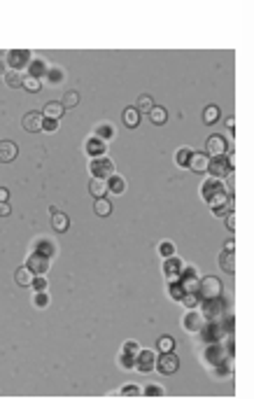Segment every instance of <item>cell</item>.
<instances>
[{
    "label": "cell",
    "instance_id": "cell-46",
    "mask_svg": "<svg viewBox=\"0 0 254 399\" xmlns=\"http://www.w3.org/2000/svg\"><path fill=\"white\" fill-rule=\"evenodd\" d=\"M38 252L40 254H45V257H51V252H54V248L47 243V241H42V243L38 245Z\"/></svg>",
    "mask_w": 254,
    "mask_h": 399
},
{
    "label": "cell",
    "instance_id": "cell-47",
    "mask_svg": "<svg viewBox=\"0 0 254 399\" xmlns=\"http://www.w3.org/2000/svg\"><path fill=\"white\" fill-rule=\"evenodd\" d=\"M231 205H233V203H229V205H217V208H212V213H215L217 217H224V215L231 210Z\"/></svg>",
    "mask_w": 254,
    "mask_h": 399
},
{
    "label": "cell",
    "instance_id": "cell-39",
    "mask_svg": "<svg viewBox=\"0 0 254 399\" xmlns=\"http://www.w3.org/2000/svg\"><path fill=\"white\" fill-rule=\"evenodd\" d=\"M119 395H121V397H138V395H142V392H140V388H138V385H133V383H131V385H124Z\"/></svg>",
    "mask_w": 254,
    "mask_h": 399
},
{
    "label": "cell",
    "instance_id": "cell-7",
    "mask_svg": "<svg viewBox=\"0 0 254 399\" xmlns=\"http://www.w3.org/2000/svg\"><path fill=\"white\" fill-rule=\"evenodd\" d=\"M229 152V143L224 140V136H210L206 140V154L208 156H222Z\"/></svg>",
    "mask_w": 254,
    "mask_h": 399
},
{
    "label": "cell",
    "instance_id": "cell-34",
    "mask_svg": "<svg viewBox=\"0 0 254 399\" xmlns=\"http://www.w3.org/2000/svg\"><path fill=\"white\" fill-rule=\"evenodd\" d=\"M177 301L182 303V306H186V308H196V303H198V292H185Z\"/></svg>",
    "mask_w": 254,
    "mask_h": 399
},
{
    "label": "cell",
    "instance_id": "cell-48",
    "mask_svg": "<svg viewBox=\"0 0 254 399\" xmlns=\"http://www.w3.org/2000/svg\"><path fill=\"white\" fill-rule=\"evenodd\" d=\"M226 226H229V231H235V215H233V210H229V213H226Z\"/></svg>",
    "mask_w": 254,
    "mask_h": 399
},
{
    "label": "cell",
    "instance_id": "cell-32",
    "mask_svg": "<svg viewBox=\"0 0 254 399\" xmlns=\"http://www.w3.org/2000/svg\"><path fill=\"white\" fill-rule=\"evenodd\" d=\"M152 105H154V100H152V96H147V94H142V96H138V103H136V107H138V112L142 115V112H149L152 110Z\"/></svg>",
    "mask_w": 254,
    "mask_h": 399
},
{
    "label": "cell",
    "instance_id": "cell-13",
    "mask_svg": "<svg viewBox=\"0 0 254 399\" xmlns=\"http://www.w3.org/2000/svg\"><path fill=\"white\" fill-rule=\"evenodd\" d=\"M19 154V147L12 140H0V164H10Z\"/></svg>",
    "mask_w": 254,
    "mask_h": 399
},
{
    "label": "cell",
    "instance_id": "cell-12",
    "mask_svg": "<svg viewBox=\"0 0 254 399\" xmlns=\"http://www.w3.org/2000/svg\"><path fill=\"white\" fill-rule=\"evenodd\" d=\"M203 324H206V318L201 315V313H196L194 308L185 315V320H182V327L186 331H201L203 329Z\"/></svg>",
    "mask_w": 254,
    "mask_h": 399
},
{
    "label": "cell",
    "instance_id": "cell-23",
    "mask_svg": "<svg viewBox=\"0 0 254 399\" xmlns=\"http://www.w3.org/2000/svg\"><path fill=\"white\" fill-rule=\"evenodd\" d=\"M121 119H124V124L128 128H136L140 124V112H138V107H126L124 112H121Z\"/></svg>",
    "mask_w": 254,
    "mask_h": 399
},
{
    "label": "cell",
    "instance_id": "cell-11",
    "mask_svg": "<svg viewBox=\"0 0 254 399\" xmlns=\"http://www.w3.org/2000/svg\"><path fill=\"white\" fill-rule=\"evenodd\" d=\"M26 266H28L35 275H42V273L49 271V257H45V254H40V252H33Z\"/></svg>",
    "mask_w": 254,
    "mask_h": 399
},
{
    "label": "cell",
    "instance_id": "cell-26",
    "mask_svg": "<svg viewBox=\"0 0 254 399\" xmlns=\"http://www.w3.org/2000/svg\"><path fill=\"white\" fill-rule=\"evenodd\" d=\"M5 84L10 89H19L23 84V75H19V70H5Z\"/></svg>",
    "mask_w": 254,
    "mask_h": 399
},
{
    "label": "cell",
    "instance_id": "cell-50",
    "mask_svg": "<svg viewBox=\"0 0 254 399\" xmlns=\"http://www.w3.org/2000/svg\"><path fill=\"white\" fill-rule=\"evenodd\" d=\"M10 213H12V208L7 205V201H2V203H0V217H7Z\"/></svg>",
    "mask_w": 254,
    "mask_h": 399
},
{
    "label": "cell",
    "instance_id": "cell-33",
    "mask_svg": "<svg viewBox=\"0 0 254 399\" xmlns=\"http://www.w3.org/2000/svg\"><path fill=\"white\" fill-rule=\"evenodd\" d=\"M21 87L26 89V91H40V87H42V79L33 77V75H23V84H21Z\"/></svg>",
    "mask_w": 254,
    "mask_h": 399
},
{
    "label": "cell",
    "instance_id": "cell-27",
    "mask_svg": "<svg viewBox=\"0 0 254 399\" xmlns=\"http://www.w3.org/2000/svg\"><path fill=\"white\" fill-rule=\"evenodd\" d=\"M108 192H112V194H124V192H126L124 177H119V175L108 177Z\"/></svg>",
    "mask_w": 254,
    "mask_h": 399
},
{
    "label": "cell",
    "instance_id": "cell-52",
    "mask_svg": "<svg viewBox=\"0 0 254 399\" xmlns=\"http://www.w3.org/2000/svg\"><path fill=\"white\" fill-rule=\"evenodd\" d=\"M226 250H229V252H233V250H235V241H233V238H229V241H226Z\"/></svg>",
    "mask_w": 254,
    "mask_h": 399
},
{
    "label": "cell",
    "instance_id": "cell-51",
    "mask_svg": "<svg viewBox=\"0 0 254 399\" xmlns=\"http://www.w3.org/2000/svg\"><path fill=\"white\" fill-rule=\"evenodd\" d=\"M7 199H10V192L0 187V203H2V201H7Z\"/></svg>",
    "mask_w": 254,
    "mask_h": 399
},
{
    "label": "cell",
    "instance_id": "cell-3",
    "mask_svg": "<svg viewBox=\"0 0 254 399\" xmlns=\"http://www.w3.org/2000/svg\"><path fill=\"white\" fill-rule=\"evenodd\" d=\"M89 171H91V175H96V177H112L115 175V161H112L110 156H105V154L91 156V161H89Z\"/></svg>",
    "mask_w": 254,
    "mask_h": 399
},
{
    "label": "cell",
    "instance_id": "cell-16",
    "mask_svg": "<svg viewBox=\"0 0 254 399\" xmlns=\"http://www.w3.org/2000/svg\"><path fill=\"white\" fill-rule=\"evenodd\" d=\"M63 112H66V105L63 103H56V100H49L47 105L42 107V117H47V119H61L63 117Z\"/></svg>",
    "mask_w": 254,
    "mask_h": 399
},
{
    "label": "cell",
    "instance_id": "cell-22",
    "mask_svg": "<svg viewBox=\"0 0 254 399\" xmlns=\"http://www.w3.org/2000/svg\"><path fill=\"white\" fill-rule=\"evenodd\" d=\"M147 115H149V122H152V124L161 126V124H166L168 110H166V107H161V105H152V110H149Z\"/></svg>",
    "mask_w": 254,
    "mask_h": 399
},
{
    "label": "cell",
    "instance_id": "cell-31",
    "mask_svg": "<svg viewBox=\"0 0 254 399\" xmlns=\"http://www.w3.org/2000/svg\"><path fill=\"white\" fill-rule=\"evenodd\" d=\"M93 136L100 138V140H110V138L115 136V126H112V124H98L96 131H93Z\"/></svg>",
    "mask_w": 254,
    "mask_h": 399
},
{
    "label": "cell",
    "instance_id": "cell-2",
    "mask_svg": "<svg viewBox=\"0 0 254 399\" xmlns=\"http://www.w3.org/2000/svg\"><path fill=\"white\" fill-rule=\"evenodd\" d=\"M233 171V154L226 152V156H210V164H208V173L212 177H226Z\"/></svg>",
    "mask_w": 254,
    "mask_h": 399
},
{
    "label": "cell",
    "instance_id": "cell-29",
    "mask_svg": "<svg viewBox=\"0 0 254 399\" xmlns=\"http://www.w3.org/2000/svg\"><path fill=\"white\" fill-rule=\"evenodd\" d=\"M224 346H212V348H208V362L210 364H219V362H224Z\"/></svg>",
    "mask_w": 254,
    "mask_h": 399
},
{
    "label": "cell",
    "instance_id": "cell-36",
    "mask_svg": "<svg viewBox=\"0 0 254 399\" xmlns=\"http://www.w3.org/2000/svg\"><path fill=\"white\" fill-rule=\"evenodd\" d=\"M47 82L49 84H59V82H63V70L61 68H47Z\"/></svg>",
    "mask_w": 254,
    "mask_h": 399
},
{
    "label": "cell",
    "instance_id": "cell-9",
    "mask_svg": "<svg viewBox=\"0 0 254 399\" xmlns=\"http://www.w3.org/2000/svg\"><path fill=\"white\" fill-rule=\"evenodd\" d=\"M157 367H159V371H161V374L170 376V374H175V371L180 369V362H177V357L173 355V350H170V352H161Z\"/></svg>",
    "mask_w": 254,
    "mask_h": 399
},
{
    "label": "cell",
    "instance_id": "cell-28",
    "mask_svg": "<svg viewBox=\"0 0 254 399\" xmlns=\"http://www.w3.org/2000/svg\"><path fill=\"white\" fill-rule=\"evenodd\" d=\"M93 210H96L98 217H108L112 213V203H110L105 196H100V199H96V203H93Z\"/></svg>",
    "mask_w": 254,
    "mask_h": 399
},
{
    "label": "cell",
    "instance_id": "cell-14",
    "mask_svg": "<svg viewBox=\"0 0 254 399\" xmlns=\"http://www.w3.org/2000/svg\"><path fill=\"white\" fill-rule=\"evenodd\" d=\"M70 226V220L66 213H61V210H54L51 213V229L56 231V234H66Z\"/></svg>",
    "mask_w": 254,
    "mask_h": 399
},
{
    "label": "cell",
    "instance_id": "cell-21",
    "mask_svg": "<svg viewBox=\"0 0 254 399\" xmlns=\"http://www.w3.org/2000/svg\"><path fill=\"white\" fill-rule=\"evenodd\" d=\"M87 154L89 156H100V154H105V140H100V138H91V140H87Z\"/></svg>",
    "mask_w": 254,
    "mask_h": 399
},
{
    "label": "cell",
    "instance_id": "cell-35",
    "mask_svg": "<svg viewBox=\"0 0 254 399\" xmlns=\"http://www.w3.org/2000/svg\"><path fill=\"white\" fill-rule=\"evenodd\" d=\"M61 103L66 105V110H68V107H75L79 103V94H77V91H66V94H63V98H61Z\"/></svg>",
    "mask_w": 254,
    "mask_h": 399
},
{
    "label": "cell",
    "instance_id": "cell-1",
    "mask_svg": "<svg viewBox=\"0 0 254 399\" xmlns=\"http://www.w3.org/2000/svg\"><path fill=\"white\" fill-rule=\"evenodd\" d=\"M201 194H203V199L208 201V205H210V208L233 203V199L224 192V182H222V177H210L206 185H203Z\"/></svg>",
    "mask_w": 254,
    "mask_h": 399
},
{
    "label": "cell",
    "instance_id": "cell-40",
    "mask_svg": "<svg viewBox=\"0 0 254 399\" xmlns=\"http://www.w3.org/2000/svg\"><path fill=\"white\" fill-rule=\"evenodd\" d=\"M124 352L131 355V357H138V355H140V346H138L136 341H126V343H124Z\"/></svg>",
    "mask_w": 254,
    "mask_h": 399
},
{
    "label": "cell",
    "instance_id": "cell-25",
    "mask_svg": "<svg viewBox=\"0 0 254 399\" xmlns=\"http://www.w3.org/2000/svg\"><path fill=\"white\" fill-rule=\"evenodd\" d=\"M219 117H222L219 107H217V105H206V110H203V122H206L208 126L217 124V122H219Z\"/></svg>",
    "mask_w": 254,
    "mask_h": 399
},
{
    "label": "cell",
    "instance_id": "cell-5",
    "mask_svg": "<svg viewBox=\"0 0 254 399\" xmlns=\"http://www.w3.org/2000/svg\"><path fill=\"white\" fill-rule=\"evenodd\" d=\"M224 313H226V306L219 297H215V299H203V313H201V315L206 318V322L208 320H222Z\"/></svg>",
    "mask_w": 254,
    "mask_h": 399
},
{
    "label": "cell",
    "instance_id": "cell-44",
    "mask_svg": "<svg viewBox=\"0 0 254 399\" xmlns=\"http://www.w3.org/2000/svg\"><path fill=\"white\" fill-rule=\"evenodd\" d=\"M159 252L163 254V257H173L175 248H173V243H170V241H163V243H161V248H159Z\"/></svg>",
    "mask_w": 254,
    "mask_h": 399
},
{
    "label": "cell",
    "instance_id": "cell-38",
    "mask_svg": "<svg viewBox=\"0 0 254 399\" xmlns=\"http://www.w3.org/2000/svg\"><path fill=\"white\" fill-rule=\"evenodd\" d=\"M173 348H175V341L170 339V336H161L159 339V350L161 352H170Z\"/></svg>",
    "mask_w": 254,
    "mask_h": 399
},
{
    "label": "cell",
    "instance_id": "cell-4",
    "mask_svg": "<svg viewBox=\"0 0 254 399\" xmlns=\"http://www.w3.org/2000/svg\"><path fill=\"white\" fill-rule=\"evenodd\" d=\"M198 297H201V299H215V297H222V282L217 280L215 275L201 278V280H198Z\"/></svg>",
    "mask_w": 254,
    "mask_h": 399
},
{
    "label": "cell",
    "instance_id": "cell-43",
    "mask_svg": "<svg viewBox=\"0 0 254 399\" xmlns=\"http://www.w3.org/2000/svg\"><path fill=\"white\" fill-rule=\"evenodd\" d=\"M142 395H147V397H161V395H163V388H161V385H147Z\"/></svg>",
    "mask_w": 254,
    "mask_h": 399
},
{
    "label": "cell",
    "instance_id": "cell-18",
    "mask_svg": "<svg viewBox=\"0 0 254 399\" xmlns=\"http://www.w3.org/2000/svg\"><path fill=\"white\" fill-rule=\"evenodd\" d=\"M163 271H166V275H170V278H173V282H175L177 280V273H185V264L180 262L177 257H166Z\"/></svg>",
    "mask_w": 254,
    "mask_h": 399
},
{
    "label": "cell",
    "instance_id": "cell-10",
    "mask_svg": "<svg viewBox=\"0 0 254 399\" xmlns=\"http://www.w3.org/2000/svg\"><path fill=\"white\" fill-rule=\"evenodd\" d=\"M42 112H38V110H33V112H26L23 115V119H21V124H23V128L28 131V133H38V131H42Z\"/></svg>",
    "mask_w": 254,
    "mask_h": 399
},
{
    "label": "cell",
    "instance_id": "cell-20",
    "mask_svg": "<svg viewBox=\"0 0 254 399\" xmlns=\"http://www.w3.org/2000/svg\"><path fill=\"white\" fill-rule=\"evenodd\" d=\"M33 278H35V273L30 271L28 266H19V269H17V273H14V280H17V285H21V287H28V285H33Z\"/></svg>",
    "mask_w": 254,
    "mask_h": 399
},
{
    "label": "cell",
    "instance_id": "cell-37",
    "mask_svg": "<svg viewBox=\"0 0 254 399\" xmlns=\"http://www.w3.org/2000/svg\"><path fill=\"white\" fill-rule=\"evenodd\" d=\"M189 154H191V150H189V147H180V150H177V154H175L177 166H182V168H185L186 161H189Z\"/></svg>",
    "mask_w": 254,
    "mask_h": 399
},
{
    "label": "cell",
    "instance_id": "cell-45",
    "mask_svg": "<svg viewBox=\"0 0 254 399\" xmlns=\"http://www.w3.org/2000/svg\"><path fill=\"white\" fill-rule=\"evenodd\" d=\"M33 287H35V292H45V290H47V280H45L42 275H35V278H33Z\"/></svg>",
    "mask_w": 254,
    "mask_h": 399
},
{
    "label": "cell",
    "instance_id": "cell-53",
    "mask_svg": "<svg viewBox=\"0 0 254 399\" xmlns=\"http://www.w3.org/2000/svg\"><path fill=\"white\" fill-rule=\"evenodd\" d=\"M226 126H229V128H231V131H233V126H235V119H233V117H229V119H226Z\"/></svg>",
    "mask_w": 254,
    "mask_h": 399
},
{
    "label": "cell",
    "instance_id": "cell-6",
    "mask_svg": "<svg viewBox=\"0 0 254 399\" xmlns=\"http://www.w3.org/2000/svg\"><path fill=\"white\" fill-rule=\"evenodd\" d=\"M30 63V51L28 49H12L10 54H7V66L12 70H21L26 68Z\"/></svg>",
    "mask_w": 254,
    "mask_h": 399
},
{
    "label": "cell",
    "instance_id": "cell-19",
    "mask_svg": "<svg viewBox=\"0 0 254 399\" xmlns=\"http://www.w3.org/2000/svg\"><path fill=\"white\" fill-rule=\"evenodd\" d=\"M154 364H157V362H154V352L152 350H140V355L136 357V367L140 371H152Z\"/></svg>",
    "mask_w": 254,
    "mask_h": 399
},
{
    "label": "cell",
    "instance_id": "cell-42",
    "mask_svg": "<svg viewBox=\"0 0 254 399\" xmlns=\"http://www.w3.org/2000/svg\"><path fill=\"white\" fill-rule=\"evenodd\" d=\"M47 303H49L47 294H45V292H35V297H33V306H35V308H45Z\"/></svg>",
    "mask_w": 254,
    "mask_h": 399
},
{
    "label": "cell",
    "instance_id": "cell-24",
    "mask_svg": "<svg viewBox=\"0 0 254 399\" xmlns=\"http://www.w3.org/2000/svg\"><path fill=\"white\" fill-rule=\"evenodd\" d=\"M219 266H222V271H226V273H235V254L224 250V252L219 254Z\"/></svg>",
    "mask_w": 254,
    "mask_h": 399
},
{
    "label": "cell",
    "instance_id": "cell-54",
    "mask_svg": "<svg viewBox=\"0 0 254 399\" xmlns=\"http://www.w3.org/2000/svg\"><path fill=\"white\" fill-rule=\"evenodd\" d=\"M0 75H5V59H0Z\"/></svg>",
    "mask_w": 254,
    "mask_h": 399
},
{
    "label": "cell",
    "instance_id": "cell-30",
    "mask_svg": "<svg viewBox=\"0 0 254 399\" xmlns=\"http://www.w3.org/2000/svg\"><path fill=\"white\" fill-rule=\"evenodd\" d=\"M45 73H47V66H45V61L30 59V63H28V75H33V77H42Z\"/></svg>",
    "mask_w": 254,
    "mask_h": 399
},
{
    "label": "cell",
    "instance_id": "cell-17",
    "mask_svg": "<svg viewBox=\"0 0 254 399\" xmlns=\"http://www.w3.org/2000/svg\"><path fill=\"white\" fill-rule=\"evenodd\" d=\"M89 192H91V196H96V199L105 196V194H108V177H96V175H91V182H89Z\"/></svg>",
    "mask_w": 254,
    "mask_h": 399
},
{
    "label": "cell",
    "instance_id": "cell-15",
    "mask_svg": "<svg viewBox=\"0 0 254 399\" xmlns=\"http://www.w3.org/2000/svg\"><path fill=\"white\" fill-rule=\"evenodd\" d=\"M177 287H180V292L185 294V292H198V278H196L194 273L189 271L186 275H182V278H177Z\"/></svg>",
    "mask_w": 254,
    "mask_h": 399
},
{
    "label": "cell",
    "instance_id": "cell-8",
    "mask_svg": "<svg viewBox=\"0 0 254 399\" xmlns=\"http://www.w3.org/2000/svg\"><path fill=\"white\" fill-rule=\"evenodd\" d=\"M208 164H210V156L206 152H191L189 161H186V168L201 175V173H208Z\"/></svg>",
    "mask_w": 254,
    "mask_h": 399
},
{
    "label": "cell",
    "instance_id": "cell-49",
    "mask_svg": "<svg viewBox=\"0 0 254 399\" xmlns=\"http://www.w3.org/2000/svg\"><path fill=\"white\" fill-rule=\"evenodd\" d=\"M121 367H136V357H131V355H121Z\"/></svg>",
    "mask_w": 254,
    "mask_h": 399
},
{
    "label": "cell",
    "instance_id": "cell-41",
    "mask_svg": "<svg viewBox=\"0 0 254 399\" xmlns=\"http://www.w3.org/2000/svg\"><path fill=\"white\" fill-rule=\"evenodd\" d=\"M42 131H47V133H54V131H59V119H42Z\"/></svg>",
    "mask_w": 254,
    "mask_h": 399
}]
</instances>
